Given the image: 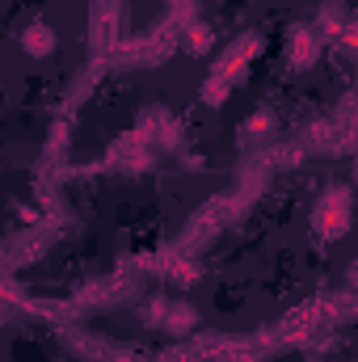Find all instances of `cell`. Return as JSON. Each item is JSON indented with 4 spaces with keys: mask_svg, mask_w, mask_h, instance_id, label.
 Masks as SVG:
<instances>
[{
    "mask_svg": "<svg viewBox=\"0 0 358 362\" xmlns=\"http://www.w3.org/2000/svg\"><path fill=\"white\" fill-rule=\"evenodd\" d=\"M354 223V194L346 185H329L321 189V198L312 202V232L321 240H342Z\"/></svg>",
    "mask_w": 358,
    "mask_h": 362,
    "instance_id": "cell-1",
    "label": "cell"
},
{
    "mask_svg": "<svg viewBox=\"0 0 358 362\" xmlns=\"http://www.w3.org/2000/svg\"><path fill=\"white\" fill-rule=\"evenodd\" d=\"M282 59H287V68L308 72L321 59V34H316V25H291L287 42H282Z\"/></svg>",
    "mask_w": 358,
    "mask_h": 362,
    "instance_id": "cell-2",
    "label": "cell"
},
{
    "mask_svg": "<svg viewBox=\"0 0 358 362\" xmlns=\"http://www.w3.org/2000/svg\"><path fill=\"white\" fill-rule=\"evenodd\" d=\"M148 312H152L148 320H152V325H165L173 337H185V333H194V329H198V312H194L185 299H178V303L161 299V303H152Z\"/></svg>",
    "mask_w": 358,
    "mask_h": 362,
    "instance_id": "cell-3",
    "label": "cell"
},
{
    "mask_svg": "<svg viewBox=\"0 0 358 362\" xmlns=\"http://www.w3.org/2000/svg\"><path fill=\"white\" fill-rule=\"evenodd\" d=\"M55 47H59V34H55L47 21H30V25L21 30V51H25L30 59H47Z\"/></svg>",
    "mask_w": 358,
    "mask_h": 362,
    "instance_id": "cell-4",
    "label": "cell"
},
{
    "mask_svg": "<svg viewBox=\"0 0 358 362\" xmlns=\"http://www.w3.org/2000/svg\"><path fill=\"white\" fill-rule=\"evenodd\" d=\"M346 21H350V17H346V4H342V0H325L321 13H316V34H321V38H337V34L346 30Z\"/></svg>",
    "mask_w": 358,
    "mask_h": 362,
    "instance_id": "cell-5",
    "label": "cell"
},
{
    "mask_svg": "<svg viewBox=\"0 0 358 362\" xmlns=\"http://www.w3.org/2000/svg\"><path fill=\"white\" fill-rule=\"evenodd\" d=\"M181 47H185L190 55H211V51H215V30H211L207 21H190L185 34H181Z\"/></svg>",
    "mask_w": 358,
    "mask_h": 362,
    "instance_id": "cell-6",
    "label": "cell"
},
{
    "mask_svg": "<svg viewBox=\"0 0 358 362\" xmlns=\"http://www.w3.org/2000/svg\"><path fill=\"white\" fill-rule=\"evenodd\" d=\"M232 93V76H224V72H215L207 85H202V101L207 105H224V97Z\"/></svg>",
    "mask_w": 358,
    "mask_h": 362,
    "instance_id": "cell-7",
    "label": "cell"
},
{
    "mask_svg": "<svg viewBox=\"0 0 358 362\" xmlns=\"http://www.w3.org/2000/svg\"><path fill=\"white\" fill-rule=\"evenodd\" d=\"M270 127H274V114H270V110H258V114L245 122V135H249V139H262Z\"/></svg>",
    "mask_w": 358,
    "mask_h": 362,
    "instance_id": "cell-8",
    "label": "cell"
},
{
    "mask_svg": "<svg viewBox=\"0 0 358 362\" xmlns=\"http://www.w3.org/2000/svg\"><path fill=\"white\" fill-rule=\"evenodd\" d=\"M337 42H342V51L358 55V17H350V21H346V30L337 34Z\"/></svg>",
    "mask_w": 358,
    "mask_h": 362,
    "instance_id": "cell-9",
    "label": "cell"
},
{
    "mask_svg": "<svg viewBox=\"0 0 358 362\" xmlns=\"http://www.w3.org/2000/svg\"><path fill=\"white\" fill-rule=\"evenodd\" d=\"M354 181H358V165H354Z\"/></svg>",
    "mask_w": 358,
    "mask_h": 362,
    "instance_id": "cell-10",
    "label": "cell"
},
{
    "mask_svg": "<svg viewBox=\"0 0 358 362\" xmlns=\"http://www.w3.org/2000/svg\"><path fill=\"white\" fill-rule=\"evenodd\" d=\"M169 4H181V0H169Z\"/></svg>",
    "mask_w": 358,
    "mask_h": 362,
    "instance_id": "cell-11",
    "label": "cell"
},
{
    "mask_svg": "<svg viewBox=\"0 0 358 362\" xmlns=\"http://www.w3.org/2000/svg\"><path fill=\"white\" fill-rule=\"evenodd\" d=\"M308 362H321V358H308Z\"/></svg>",
    "mask_w": 358,
    "mask_h": 362,
    "instance_id": "cell-12",
    "label": "cell"
},
{
    "mask_svg": "<svg viewBox=\"0 0 358 362\" xmlns=\"http://www.w3.org/2000/svg\"><path fill=\"white\" fill-rule=\"evenodd\" d=\"M354 160H358V152H354Z\"/></svg>",
    "mask_w": 358,
    "mask_h": 362,
    "instance_id": "cell-13",
    "label": "cell"
}]
</instances>
